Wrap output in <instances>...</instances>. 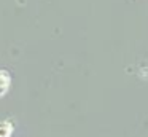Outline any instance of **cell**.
<instances>
[{
    "mask_svg": "<svg viewBox=\"0 0 148 137\" xmlns=\"http://www.w3.org/2000/svg\"><path fill=\"white\" fill-rule=\"evenodd\" d=\"M10 88V75L5 70H0V96H3Z\"/></svg>",
    "mask_w": 148,
    "mask_h": 137,
    "instance_id": "1",
    "label": "cell"
},
{
    "mask_svg": "<svg viewBox=\"0 0 148 137\" xmlns=\"http://www.w3.org/2000/svg\"><path fill=\"white\" fill-rule=\"evenodd\" d=\"M11 131H13V127L10 123H0V137H10Z\"/></svg>",
    "mask_w": 148,
    "mask_h": 137,
    "instance_id": "2",
    "label": "cell"
}]
</instances>
